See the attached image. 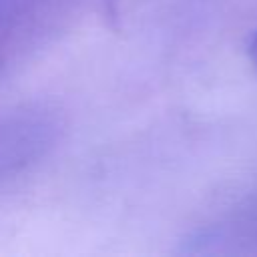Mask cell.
<instances>
[{"label":"cell","instance_id":"obj_1","mask_svg":"<svg viewBox=\"0 0 257 257\" xmlns=\"http://www.w3.org/2000/svg\"><path fill=\"white\" fill-rule=\"evenodd\" d=\"M64 120L50 104H20L0 112V191L40 165L60 143Z\"/></svg>","mask_w":257,"mask_h":257},{"label":"cell","instance_id":"obj_2","mask_svg":"<svg viewBox=\"0 0 257 257\" xmlns=\"http://www.w3.org/2000/svg\"><path fill=\"white\" fill-rule=\"evenodd\" d=\"M38 34V12L28 0H0V78Z\"/></svg>","mask_w":257,"mask_h":257},{"label":"cell","instance_id":"obj_3","mask_svg":"<svg viewBox=\"0 0 257 257\" xmlns=\"http://www.w3.org/2000/svg\"><path fill=\"white\" fill-rule=\"evenodd\" d=\"M247 60H249V64H251V68H253V72L257 74V30L249 36V40H247Z\"/></svg>","mask_w":257,"mask_h":257}]
</instances>
